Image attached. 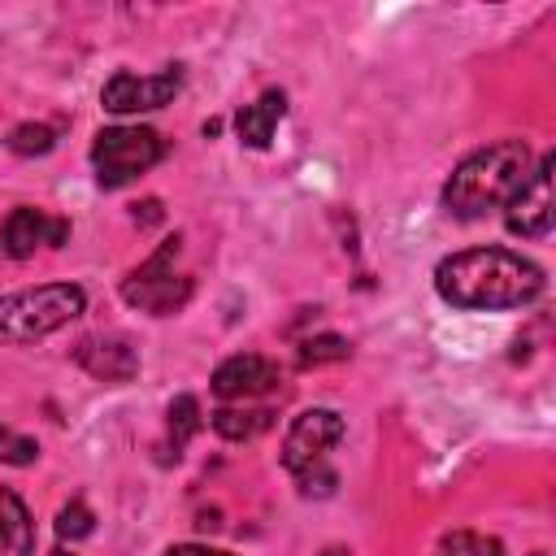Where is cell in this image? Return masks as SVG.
I'll list each match as a JSON object with an SVG mask.
<instances>
[{
	"instance_id": "277c9868",
	"label": "cell",
	"mask_w": 556,
	"mask_h": 556,
	"mask_svg": "<svg viewBox=\"0 0 556 556\" xmlns=\"http://www.w3.org/2000/svg\"><path fill=\"white\" fill-rule=\"evenodd\" d=\"M165 156V139L148 126H109L96 135L91 143V165H96V182L104 191H117L126 182H135L139 174H148L156 161Z\"/></svg>"
},
{
	"instance_id": "ba28073f",
	"label": "cell",
	"mask_w": 556,
	"mask_h": 556,
	"mask_svg": "<svg viewBox=\"0 0 556 556\" xmlns=\"http://www.w3.org/2000/svg\"><path fill=\"white\" fill-rule=\"evenodd\" d=\"M552 156H539L521 191L504 204V226L517 239H543L552 230Z\"/></svg>"
},
{
	"instance_id": "ac0fdd59",
	"label": "cell",
	"mask_w": 556,
	"mask_h": 556,
	"mask_svg": "<svg viewBox=\"0 0 556 556\" xmlns=\"http://www.w3.org/2000/svg\"><path fill=\"white\" fill-rule=\"evenodd\" d=\"M343 356H348V339H339V334H317V339L300 343V365H330Z\"/></svg>"
},
{
	"instance_id": "5bb4252c",
	"label": "cell",
	"mask_w": 556,
	"mask_h": 556,
	"mask_svg": "<svg viewBox=\"0 0 556 556\" xmlns=\"http://www.w3.org/2000/svg\"><path fill=\"white\" fill-rule=\"evenodd\" d=\"M200 430V400L195 395H174V404H169V426H165V460L174 456H182V447H187V439Z\"/></svg>"
},
{
	"instance_id": "3957f363",
	"label": "cell",
	"mask_w": 556,
	"mask_h": 556,
	"mask_svg": "<svg viewBox=\"0 0 556 556\" xmlns=\"http://www.w3.org/2000/svg\"><path fill=\"white\" fill-rule=\"evenodd\" d=\"M83 308H87V295L74 282H48V287L0 295V339L4 343H35V339L70 326Z\"/></svg>"
},
{
	"instance_id": "4fadbf2b",
	"label": "cell",
	"mask_w": 556,
	"mask_h": 556,
	"mask_svg": "<svg viewBox=\"0 0 556 556\" xmlns=\"http://www.w3.org/2000/svg\"><path fill=\"white\" fill-rule=\"evenodd\" d=\"M0 556H35V521L9 486H0Z\"/></svg>"
},
{
	"instance_id": "5b68a950",
	"label": "cell",
	"mask_w": 556,
	"mask_h": 556,
	"mask_svg": "<svg viewBox=\"0 0 556 556\" xmlns=\"http://www.w3.org/2000/svg\"><path fill=\"white\" fill-rule=\"evenodd\" d=\"M182 239L169 235L139 269H130L122 278V300L139 313H152V317H169L178 313L187 300H191V278L187 274H174V256H178Z\"/></svg>"
},
{
	"instance_id": "9c48e42d",
	"label": "cell",
	"mask_w": 556,
	"mask_h": 556,
	"mask_svg": "<svg viewBox=\"0 0 556 556\" xmlns=\"http://www.w3.org/2000/svg\"><path fill=\"white\" fill-rule=\"evenodd\" d=\"M65 239H70V222H65V217H43L39 208H13V213L4 217L0 248H4V256L26 261V256H30L39 243L61 248Z\"/></svg>"
},
{
	"instance_id": "30bf717a",
	"label": "cell",
	"mask_w": 556,
	"mask_h": 556,
	"mask_svg": "<svg viewBox=\"0 0 556 556\" xmlns=\"http://www.w3.org/2000/svg\"><path fill=\"white\" fill-rule=\"evenodd\" d=\"M278 382V365L256 356V352H239L226 356L213 369V395L217 400H248V395H265Z\"/></svg>"
},
{
	"instance_id": "ffe728a7",
	"label": "cell",
	"mask_w": 556,
	"mask_h": 556,
	"mask_svg": "<svg viewBox=\"0 0 556 556\" xmlns=\"http://www.w3.org/2000/svg\"><path fill=\"white\" fill-rule=\"evenodd\" d=\"M35 456H39V443L35 439L17 434L13 426H0V460L4 465H35Z\"/></svg>"
},
{
	"instance_id": "6da1fadb",
	"label": "cell",
	"mask_w": 556,
	"mask_h": 556,
	"mask_svg": "<svg viewBox=\"0 0 556 556\" xmlns=\"http://www.w3.org/2000/svg\"><path fill=\"white\" fill-rule=\"evenodd\" d=\"M434 291L452 308H478V313H500V308H521L539 300L543 291V269L508 248H469L452 252L434 269Z\"/></svg>"
},
{
	"instance_id": "7402d4cb",
	"label": "cell",
	"mask_w": 556,
	"mask_h": 556,
	"mask_svg": "<svg viewBox=\"0 0 556 556\" xmlns=\"http://www.w3.org/2000/svg\"><path fill=\"white\" fill-rule=\"evenodd\" d=\"M326 556H348V552H343V547H330V552H326Z\"/></svg>"
},
{
	"instance_id": "8fae6325",
	"label": "cell",
	"mask_w": 556,
	"mask_h": 556,
	"mask_svg": "<svg viewBox=\"0 0 556 556\" xmlns=\"http://www.w3.org/2000/svg\"><path fill=\"white\" fill-rule=\"evenodd\" d=\"M74 361H78L91 378H100V382H130V378L139 374V352H135L126 339H117V334L78 339Z\"/></svg>"
},
{
	"instance_id": "d6986e66",
	"label": "cell",
	"mask_w": 556,
	"mask_h": 556,
	"mask_svg": "<svg viewBox=\"0 0 556 556\" xmlns=\"http://www.w3.org/2000/svg\"><path fill=\"white\" fill-rule=\"evenodd\" d=\"M96 530V513L83 504V500H70L61 513H56V534L61 539H87Z\"/></svg>"
},
{
	"instance_id": "7c38bea8",
	"label": "cell",
	"mask_w": 556,
	"mask_h": 556,
	"mask_svg": "<svg viewBox=\"0 0 556 556\" xmlns=\"http://www.w3.org/2000/svg\"><path fill=\"white\" fill-rule=\"evenodd\" d=\"M282 113H287V96H282L278 87H269L261 100H252V104H243V109L235 113V130H239V139H243L248 148L261 152V148H269V139H274Z\"/></svg>"
},
{
	"instance_id": "e0dca14e",
	"label": "cell",
	"mask_w": 556,
	"mask_h": 556,
	"mask_svg": "<svg viewBox=\"0 0 556 556\" xmlns=\"http://www.w3.org/2000/svg\"><path fill=\"white\" fill-rule=\"evenodd\" d=\"M439 556H504V547L495 539H482V534H469V530H456L439 543Z\"/></svg>"
},
{
	"instance_id": "603a6c76",
	"label": "cell",
	"mask_w": 556,
	"mask_h": 556,
	"mask_svg": "<svg viewBox=\"0 0 556 556\" xmlns=\"http://www.w3.org/2000/svg\"><path fill=\"white\" fill-rule=\"evenodd\" d=\"M52 556H74V552H65V547H56V552H52Z\"/></svg>"
},
{
	"instance_id": "9a60e30c",
	"label": "cell",
	"mask_w": 556,
	"mask_h": 556,
	"mask_svg": "<svg viewBox=\"0 0 556 556\" xmlns=\"http://www.w3.org/2000/svg\"><path fill=\"white\" fill-rule=\"evenodd\" d=\"M213 430L230 443H243V439H256L265 426H269V413L265 408H217L213 417Z\"/></svg>"
},
{
	"instance_id": "7a4b0ae2",
	"label": "cell",
	"mask_w": 556,
	"mask_h": 556,
	"mask_svg": "<svg viewBox=\"0 0 556 556\" xmlns=\"http://www.w3.org/2000/svg\"><path fill=\"white\" fill-rule=\"evenodd\" d=\"M534 169V156H530V143L526 139H495L478 152H469L443 182V208L460 222H473V217H486L491 208L508 204L521 182L530 178Z\"/></svg>"
},
{
	"instance_id": "44dd1931",
	"label": "cell",
	"mask_w": 556,
	"mask_h": 556,
	"mask_svg": "<svg viewBox=\"0 0 556 556\" xmlns=\"http://www.w3.org/2000/svg\"><path fill=\"white\" fill-rule=\"evenodd\" d=\"M165 556H235V552H217V547H200V543H178Z\"/></svg>"
},
{
	"instance_id": "52a82bcc",
	"label": "cell",
	"mask_w": 556,
	"mask_h": 556,
	"mask_svg": "<svg viewBox=\"0 0 556 556\" xmlns=\"http://www.w3.org/2000/svg\"><path fill=\"white\" fill-rule=\"evenodd\" d=\"M182 87V74L178 65L161 70V74H130V70H117L104 91H100V104L109 113H152V109H165Z\"/></svg>"
},
{
	"instance_id": "cb8c5ba5",
	"label": "cell",
	"mask_w": 556,
	"mask_h": 556,
	"mask_svg": "<svg viewBox=\"0 0 556 556\" xmlns=\"http://www.w3.org/2000/svg\"><path fill=\"white\" fill-rule=\"evenodd\" d=\"M0 256H4V248H0Z\"/></svg>"
},
{
	"instance_id": "8992f818",
	"label": "cell",
	"mask_w": 556,
	"mask_h": 556,
	"mask_svg": "<svg viewBox=\"0 0 556 556\" xmlns=\"http://www.w3.org/2000/svg\"><path fill=\"white\" fill-rule=\"evenodd\" d=\"M343 430H348V426H343V417H339L334 408H304V413L291 421L287 439H282V469H287L291 478H300V473L326 465V452L343 439Z\"/></svg>"
},
{
	"instance_id": "2e32d148",
	"label": "cell",
	"mask_w": 556,
	"mask_h": 556,
	"mask_svg": "<svg viewBox=\"0 0 556 556\" xmlns=\"http://www.w3.org/2000/svg\"><path fill=\"white\" fill-rule=\"evenodd\" d=\"M17 156H43V152H52V143H56V130L52 126H43V122H22V126H13L9 130V139H4Z\"/></svg>"
}]
</instances>
